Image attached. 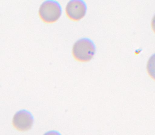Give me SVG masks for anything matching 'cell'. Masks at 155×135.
Returning <instances> with one entry per match:
<instances>
[{
    "mask_svg": "<svg viewBox=\"0 0 155 135\" xmlns=\"http://www.w3.org/2000/svg\"><path fill=\"white\" fill-rule=\"evenodd\" d=\"M95 52V47L90 39L84 38L77 41L72 48V53L74 58L82 62L90 61L93 58Z\"/></svg>",
    "mask_w": 155,
    "mask_h": 135,
    "instance_id": "1",
    "label": "cell"
},
{
    "mask_svg": "<svg viewBox=\"0 0 155 135\" xmlns=\"http://www.w3.org/2000/svg\"><path fill=\"white\" fill-rule=\"evenodd\" d=\"M61 8L60 4L54 0H46L41 5L38 14L44 22L51 23L56 21L61 14Z\"/></svg>",
    "mask_w": 155,
    "mask_h": 135,
    "instance_id": "2",
    "label": "cell"
},
{
    "mask_svg": "<svg viewBox=\"0 0 155 135\" xmlns=\"http://www.w3.org/2000/svg\"><path fill=\"white\" fill-rule=\"evenodd\" d=\"M34 118L28 111L22 109L17 112L13 116L12 124L17 130L25 131L29 130L32 127Z\"/></svg>",
    "mask_w": 155,
    "mask_h": 135,
    "instance_id": "3",
    "label": "cell"
},
{
    "mask_svg": "<svg viewBox=\"0 0 155 135\" xmlns=\"http://www.w3.org/2000/svg\"><path fill=\"white\" fill-rule=\"evenodd\" d=\"M87 9L84 2L81 0H72L67 3L65 8L66 14L70 19L78 20L85 16Z\"/></svg>",
    "mask_w": 155,
    "mask_h": 135,
    "instance_id": "4",
    "label": "cell"
},
{
    "mask_svg": "<svg viewBox=\"0 0 155 135\" xmlns=\"http://www.w3.org/2000/svg\"><path fill=\"white\" fill-rule=\"evenodd\" d=\"M43 135H61L58 131L55 130H51L45 133Z\"/></svg>",
    "mask_w": 155,
    "mask_h": 135,
    "instance_id": "5",
    "label": "cell"
}]
</instances>
